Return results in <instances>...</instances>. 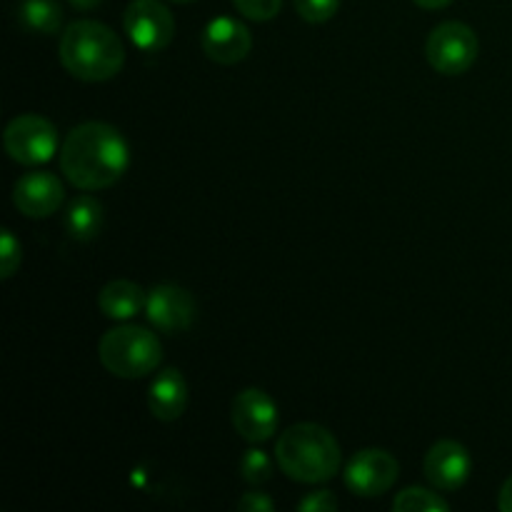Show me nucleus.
Returning a JSON list of instances; mask_svg holds the SVG:
<instances>
[{"label":"nucleus","instance_id":"1","mask_svg":"<svg viewBox=\"0 0 512 512\" xmlns=\"http://www.w3.org/2000/svg\"><path fill=\"white\" fill-rule=\"evenodd\" d=\"M130 165L128 140L108 123L75 125L60 148V170L80 190H103L118 183Z\"/></svg>","mask_w":512,"mask_h":512},{"label":"nucleus","instance_id":"2","mask_svg":"<svg viewBox=\"0 0 512 512\" xmlns=\"http://www.w3.org/2000/svg\"><path fill=\"white\" fill-rule=\"evenodd\" d=\"M60 63L83 83H105L125 65L123 40L98 20H75L60 35Z\"/></svg>","mask_w":512,"mask_h":512},{"label":"nucleus","instance_id":"3","mask_svg":"<svg viewBox=\"0 0 512 512\" xmlns=\"http://www.w3.org/2000/svg\"><path fill=\"white\" fill-rule=\"evenodd\" d=\"M275 460L290 480L305 485L328 483L340 470V445L323 425L300 423L280 435Z\"/></svg>","mask_w":512,"mask_h":512},{"label":"nucleus","instance_id":"4","mask_svg":"<svg viewBox=\"0 0 512 512\" xmlns=\"http://www.w3.org/2000/svg\"><path fill=\"white\" fill-rule=\"evenodd\" d=\"M98 358L115 378L138 380L153 373L163 360L158 335L140 325H120L108 330L98 343Z\"/></svg>","mask_w":512,"mask_h":512},{"label":"nucleus","instance_id":"5","mask_svg":"<svg viewBox=\"0 0 512 512\" xmlns=\"http://www.w3.org/2000/svg\"><path fill=\"white\" fill-rule=\"evenodd\" d=\"M480 53V40L470 25L448 20L433 28L425 43V58L443 75H460L473 68Z\"/></svg>","mask_w":512,"mask_h":512},{"label":"nucleus","instance_id":"6","mask_svg":"<svg viewBox=\"0 0 512 512\" xmlns=\"http://www.w3.org/2000/svg\"><path fill=\"white\" fill-rule=\"evenodd\" d=\"M3 145L10 158L20 165H43L58 153V130L43 115L25 113L8 123Z\"/></svg>","mask_w":512,"mask_h":512},{"label":"nucleus","instance_id":"7","mask_svg":"<svg viewBox=\"0 0 512 512\" xmlns=\"http://www.w3.org/2000/svg\"><path fill=\"white\" fill-rule=\"evenodd\" d=\"M123 28L135 48L155 53L173 43L175 18L160 0H133L125 8Z\"/></svg>","mask_w":512,"mask_h":512},{"label":"nucleus","instance_id":"8","mask_svg":"<svg viewBox=\"0 0 512 512\" xmlns=\"http://www.w3.org/2000/svg\"><path fill=\"white\" fill-rule=\"evenodd\" d=\"M400 473V465L395 460V455H390L388 450L380 448H368L360 450L350 458V463L345 465V488L353 495L360 498H378V495L388 493L395 485Z\"/></svg>","mask_w":512,"mask_h":512},{"label":"nucleus","instance_id":"9","mask_svg":"<svg viewBox=\"0 0 512 512\" xmlns=\"http://www.w3.org/2000/svg\"><path fill=\"white\" fill-rule=\"evenodd\" d=\"M233 428L248 443H265L278 433V408L265 390L245 388L233 400Z\"/></svg>","mask_w":512,"mask_h":512},{"label":"nucleus","instance_id":"10","mask_svg":"<svg viewBox=\"0 0 512 512\" xmlns=\"http://www.w3.org/2000/svg\"><path fill=\"white\" fill-rule=\"evenodd\" d=\"M65 200V188L60 178L48 170H33L13 185V205L25 218H50L58 213Z\"/></svg>","mask_w":512,"mask_h":512},{"label":"nucleus","instance_id":"11","mask_svg":"<svg viewBox=\"0 0 512 512\" xmlns=\"http://www.w3.org/2000/svg\"><path fill=\"white\" fill-rule=\"evenodd\" d=\"M470 470H473L470 453L465 450V445L455 443V440H438L423 460V473L428 483L443 493L463 488L470 478Z\"/></svg>","mask_w":512,"mask_h":512},{"label":"nucleus","instance_id":"12","mask_svg":"<svg viewBox=\"0 0 512 512\" xmlns=\"http://www.w3.org/2000/svg\"><path fill=\"white\" fill-rule=\"evenodd\" d=\"M145 315L163 333L188 330L195 320L193 295L178 285H158L145 298Z\"/></svg>","mask_w":512,"mask_h":512},{"label":"nucleus","instance_id":"13","mask_svg":"<svg viewBox=\"0 0 512 512\" xmlns=\"http://www.w3.org/2000/svg\"><path fill=\"white\" fill-rule=\"evenodd\" d=\"M253 48V35L240 20L235 18H215L203 30V53L213 63L235 65L248 58Z\"/></svg>","mask_w":512,"mask_h":512},{"label":"nucleus","instance_id":"14","mask_svg":"<svg viewBox=\"0 0 512 512\" xmlns=\"http://www.w3.org/2000/svg\"><path fill=\"white\" fill-rule=\"evenodd\" d=\"M188 405V383L183 373L175 368H165L155 375L153 385L148 388V408L163 423H173L185 413Z\"/></svg>","mask_w":512,"mask_h":512},{"label":"nucleus","instance_id":"15","mask_svg":"<svg viewBox=\"0 0 512 512\" xmlns=\"http://www.w3.org/2000/svg\"><path fill=\"white\" fill-rule=\"evenodd\" d=\"M63 228L70 240L78 243H88V240L98 238L100 228H103V205L100 200L90 198V195H78L70 200V205L63 213Z\"/></svg>","mask_w":512,"mask_h":512},{"label":"nucleus","instance_id":"16","mask_svg":"<svg viewBox=\"0 0 512 512\" xmlns=\"http://www.w3.org/2000/svg\"><path fill=\"white\" fill-rule=\"evenodd\" d=\"M145 298L138 283L133 280H110L98 295V308L113 320H128L145 308Z\"/></svg>","mask_w":512,"mask_h":512},{"label":"nucleus","instance_id":"17","mask_svg":"<svg viewBox=\"0 0 512 512\" xmlns=\"http://www.w3.org/2000/svg\"><path fill=\"white\" fill-rule=\"evenodd\" d=\"M18 18L33 33L53 35L58 33L60 23H63V10H60L55 0H23Z\"/></svg>","mask_w":512,"mask_h":512},{"label":"nucleus","instance_id":"18","mask_svg":"<svg viewBox=\"0 0 512 512\" xmlns=\"http://www.w3.org/2000/svg\"><path fill=\"white\" fill-rule=\"evenodd\" d=\"M395 512H448L450 503L440 493L428 488H405L395 495Z\"/></svg>","mask_w":512,"mask_h":512},{"label":"nucleus","instance_id":"19","mask_svg":"<svg viewBox=\"0 0 512 512\" xmlns=\"http://www.w3.org/2000/svg\"><path fill=\"white\" fill-rule=\"evenodd\" d=\"M240 478L250 485H263L273 478V463L268 455L258 448L245 450L240 458Z\"/></svg>","mask_w":512,"mask_h":512},{"label":"nucleus","instance_id":"20","mask_svg":"<svg viewBox=\"0 0 512 512\" xmlns=\"http://www.w3.org/2000/svg\"><path fill=\"white\" fill-rule=\"evenodd\" d=\"M20 260H23L20 243L15 240V235L5 228L3 235H0V278H13L15 270L20 268Z\"/></svg>","mask_w":512,"mask_h":512},{"label":"nucleus","instance_id":"21","mask_svg":"<svg viewBox=\"0 0 512 512\" xmlns=\"http://www.w3.org/2000/svg\"><path fill=\"white\" fill-rule=\"evenodd\" d=\"M340 8V0H295V10L308 23H325Z\"/></svg>","mask_w":512,"mask_h":512},{"label":"nucleus","instance_id":"22","mask_svg":"<svg viewBox=\"0 0 512 512\" xmlns=\"http://www.w3.org/2000/svg\"><path fill=\"white\" fill-rule=\"evenodd\" d=\"M235 8L250 20H258V23H265V20H273L275 15L280 13V5L283 0H233Z\"/></svg>","mask_w":512,"mask_h":512},{"label":"nucleus","instance_id":"23","mask_svg":"<svg viewBox=\"0 0 512 512\" xmlns=\"http://www.w3.org/2000/svg\"><path fill=\"white\" fill-rule=\"evenodd\" d=\"M338 498H335L330 490H318V493L305 495L303 500L298 503V510L303 512H333L338 510Z\"/></svg>","mask_w":512,"mask_h":512},{"label":"nucleus","instance_id":"24","mask_svg":"<svg viewBox=\"0 0 512 512\" xmlns=\"http://www.w3.org/2000/svg\"><path fill=\"white\" fill-rule=\"evenodd\" d=\"M273 500L263 493H245L243 498L238 500V510L243 512H273Z\"/></svg>","mask_w":512,"mask_h":512},{"label":"nucleus","instance_id":"25","mask_svg":"<svg viewBox=\"0 0 512 512\" xmlns=\"http://www.w3.org/2000/svg\"><path fill=\"white\" fill-rule=\"evenodd\" d=\"M498 508L503 512H512V475L503 483L498 495Z\"/></svg>","mask_w":512,"mask_h":512},{"label":"nucleus","instance_id":"26","mask_svg":"<svg viewBox=\"0 0 512 512\" xmlns=\"http://www.w3.org/2000/svg\"><path fill=\"white\" fill-rule=\"evenodd\" d=\"M415 3L425 10H440V8H445V5L453 3V0H415Z\"/></svg>","mask_w":512,"mask_h":512},{"label":"nucleus","instance_id":"27","mask_svg":"<svg viewBox=\"0 0 512 512\" xmlns=\"http://www.w3.org/2000/svg\"><path fill=\"white\" fill-rule=\"evenodd\" d=\"M100 3H103V0H70V5L78 10H93V8H98Z\"/></svg>","mask_w":512,"mask_h":512},{"label":"nucleus","instance_id":"28","mask_svg":"<svg viewBox=\"0 0 512 512\" xmlns=\"http://www.w3.org/2000/svg\"><path fill=\"white\" fill-rule=\"evenodd\" d=\"M173 3H193V0H173Z\"/></svg>","mask_w":512,"mask_h":512}]
</instances>
